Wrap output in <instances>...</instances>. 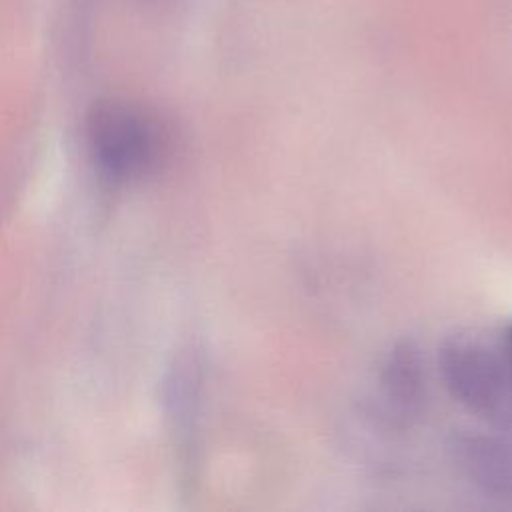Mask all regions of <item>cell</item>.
I'll use <instances>...</instances> for the list:
<instances>
[{"instance_id":"cell-3","label":"cell","mask_w":512,"mask_h":512,"mask_svg":"<svg viewBox=\"0 0 512 512\" xmlns=\"http://www.w3.org/2000/svg\"><path fill=\"white\" fill-rule=\"evenodd\" d=\"M456 470L476 490L490 498H512V434L458 432L450 446Z\"/></svg>"},{"instance_id":"cell-1","label":"cell","mask_w":512,"mask_h":512,"mask_svg":"<svg viewBox=\"0 0 512 512\" xmlns=\"http://www.w3.org/2000/svg\"><path fill=\"white\" fill-rule=\"evenodd\" d=\"M86 142L100 172L118 182L158 172L172 150L166 122L148 106L126 98L98 100L90 108Z\"/></svg>"},{"instance_id":"cell-2","label":"cell","mask_w":512,"mask_h":512,"mask_svg":"<svg viewBox=\"0 0 512 512\" xmlns=\"http://www.w3.org/2000/svg\"><path fill=\"white\" fill-rule=\"evenodd\" d=\"M438 364L450 394L492 428L512 434V356L478 336L456 334L442 342Z\"/></svg>"},{"instance_id":"cell-5","label":"cell","mask_w":512,"mask_h":512,"mask_svg":"<svg viewBox=\"0 0 512 512\" xmlns=\"http://www.w3.org/2000/svg\"><path fill=\"white\" fill-rule=\"evenodd\" d=\"M508 342H510V356H512V328H510V336H508Z\"/></svg>"},{"instance_id":"cell-4","label":"cell","mask_w":512,"mask_h":512,"mask_svg":"<svg viewBox=\"0 0 512 512\" xmlns=\"http://www.w3.org/2000/svg\"><path fill=\"white\" fill-rule=\"evenodd\" d=\"M426 390V374L420 350L404 340L390 348L380 370V392L384 406L396 418L418 414Z\"/></svg>"}]
</instances>
